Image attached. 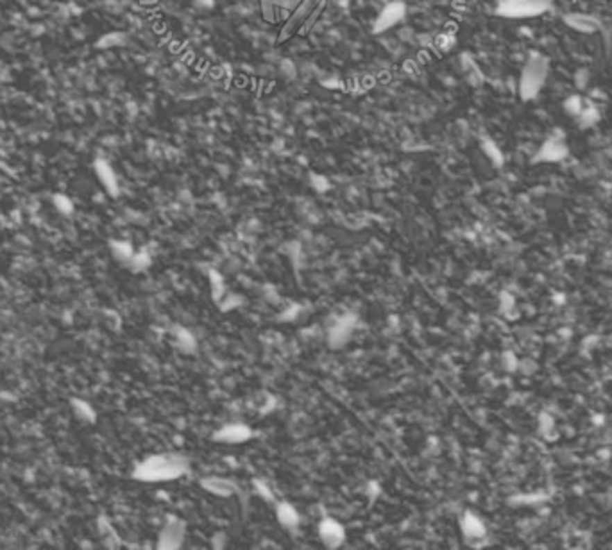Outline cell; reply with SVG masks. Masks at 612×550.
<instances>
[{
  "label": "cell",
  "instance_id": "cell-1",
  "mask_svg": "<svg viewBox=\"0 0 612 550\" xmlns=\"http://www.w3.org/2000/svg\"><path fill=\"white\" fill-rule=\"evenodd\" d=\"M546 6L548 0H500L496 13L507 18H527L539 15Z\"/></svg>",
  "mask_w": 612,
  "mask_h": 550
},
{
  "label": "cell",
  "instance_id": "cell-2",
  "mask_svg": "<svg viewBox=\"0 0 612 550\" xmlns=\"http://www.w3.org/2000/svg\"><path fill=\"white\" fill-rule=\"evenodd\" d=\"M321 2H323V0H301V4L294 9L292 15L283 22V26H281L280 29V36H278V43H285L287 40L292 38L294 35H299V31H301L306 18L310 17L312 11H314Z\"/></svg>",
  "mask_w": 612,
  "mask_h": 550
},
{
  "label": "cell",
  "instance_id": "cell-3",
  "mask_svg": "<svg viewBox=\"0 0 612 550\" xmlns=\"http://www.w3.org/2000/svg\"><path fill=\"white\" fill-rule=\"evenodd\" d=\"M544 79H546V65H544V61L532 60L530 63L525 67L523 74H521V81H519V92H521V97L523 99L536 97V94L539 92L541 86H543Z\"/></svg>",
  "mask_w": 612,
  "mask_h": 550
},
{
  "label": "cell",
  "instance_id": "cell-4",
  "mask_svg": "<svg viewBox=\"0 0 612 550\" xmlns=\"http://www.w3.org/2000/svg\"><path fill=\"white\" fill-rule=\"evenodd\" d=\"M407 15V6L401 0H394V2H389L385 8L378 13V17L374 18L373 22V33L374 35H383L387 33L389 29L396 27Z\"/></svg>",
  "mask_w": 612,
  "mask_h": 550
},
{
  "label": "cell",
  "instance_id": "cell-5",
  "mask_svg": "<svg viewBox=\"0 0 612 550\" xmlns=\"http://www.w3.org/2000/svg\"><path fill=\"white\" fill-rule=\"evenodd\" d=\"M299 4L301 0H260V11L269 24H283Z\"/></svg>",
  "mask_w": 612,
  "mask_h": 550
}]
</instances>
